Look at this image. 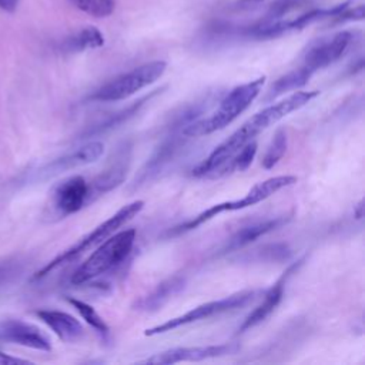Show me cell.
Instances as JSON below:
<instances>
[{
  "instance_id": "obj_1",
  "label": "cell",
  "mask_w": 365,
  "mask_h": 365,
  "mask_svg": "<svg viewBox=\"0 0 365 365\" xmlns=\"http://www.w3.org/2000/svg\"><path fill=\"white\" fill-rule=\"evenodd\" d=\"M319 91H295L284 100L265 107L264 110L255 113L250 117L240 128H237L227 140L217 145L210 155L202 160L197 167L192 168L194 177H208L215 178L218 171L248 143L254 141L255 137L267 130L268 127L278 123L281 118L287 117L292 111L299 110L311 100H314Z\"/></svg>"
},
{
  "instance_id": "obj_2",
  "label": "cell",
  "mask_w": 365,
  "mask_h": 365,
  "mask_svg": "<svg viewBox=\"0 0 365 365\" xmlns=\"http://www.w3.org/2000/svg\"><path fill=\"white\" fill-rule=\"evenodd\" d=\"M264 83H265V76L234 87L220 101L218 108L212 111L208 117L200 118L197 121H191L190 124L182 127L181 130L182 135L201 137V135H208L211 133L225 128L251 106V103L261 93Z\"/></svg>"
},
{
  "instance_id": "obj_3",
  "label": "cell",
  "mask_w": 365,
  "mask_h": 365,
  "mask_svg": "<svg viewBox=\"0 0 365 365\" xmlns=\"http://www.w3.org/2000/svg\"><path fill=\"white\" fill-rule=\"evenodd\" d=\"M135 242V230H123L106 238L96 251L74 271L71 282L83 285L107 274L120 265L133 251Z\"/></svg>"
},
{
  "instance_id": "obj_4",
  "label": "cell",
  "mask_w": 365,
  "mask_h": 365,
  "mask_svg": "<svg viewBox=\"0 0 365 365\" xmlns=\"http://www.w3.org/2000/svg\"><path fill=\"white\" fill-rule=\"evenodd\" d=\"M297 182V177L295 175H277V177H271L265 181H261L258 184H255L244 197L237 198V200H231V201H222L218 204H214L211 207H208L207 210L201 211L200 214H197L195 217L173 227L168 231L170 237H175V235H181L185 234L188 231H192L195 228H198L200 225H202L204 222L212 220L214 217L222 214V212H228V211H238V210H244L248 207H252L264 200H267L268 197H271L272 194H275L277 191L289 187L292 184Z\"/></svg>"
},
{
  "instance_id": "obj_5",
  "label": "cell",
  "mask_w": 365,
  "mask_h": 365,
  "mask_svg": "<svg viewBox=\"0 0 365 365\" xmlns=\"http://www.w3.org/2000/svg\"><path fill=\"white\" fill-rule=\"evenodd\" d=\"M143 207H144V201H141V200L133 201V202L121 207L108 220H106L104 222L97 225L91 232L84 235L77 244H74L73 247H70L68 250H66L60 255H57L54 259L47 262L41 269H38L33 275L31 279L33 281L41 279L46 275H48L51 271H54L56 268H58V267H61V265L76 259L77 257H80L83 252L91 250L93 247L100 245L106 238H108L111 234H114L120 227H123L125 222L133 220L143 210Z\"/></svg>"
},
{
  "instance_id": "obj_6",
  "label": "cell",
  "mask_w": 365,
  "mask_h": 365,
  "mask_svg": "<svg viewBox=\"0 0 365 365\" xmlns=\"http://www.w3.org/2000/svg\"><path fill=\"white\" fill-rule=\"evenodd\" d=\"M165 68H167V63L163 60H154L143 66H138L131 71L124 73L110 80L100 88H97L90 96V100L108 103V101H120V100L128 98L137 91L155 83L164 74Z\"/></svg>"
},
{
  "instance_id": "obj_7",
  "label": "cell",
  "mask_w": 365,
  "mask_h": 365,
  "mask_svg": "<svg viewBox=\"0 0 365 365\" xmlns=\"http://www.w3.org/2000/svg\"><path fill=\"white\" fill-rule=\"evenodd\" d=\"M261 294L259 289H247V291H241V292H235L230 297L221 298V299H215V301H210L205 304H201L190 311H187L182 315H178L175 318H171L160 325L151 327L148 329L144 331L145 336H154V335H160L168 331H174L180 327L201 321V319H207L211 318L214 315H220L224 312H230V311H235L238 308H244L248 304L254 302L258 295Z\"/></svg>"
},
{
  "instance_id": "obj_8",
  "label": "cell",
  "mask_w": 365,
  "mask_h": 365,
  "mask_svg": "<svg viewBox=\"0 0 365 365\" xmlns=\"http://www.w3.org/2000/svg\"><path fill=\"white\" fill-rule=\"evenodd\" d=\"M50 198L53 210L60 217H67L90 202V185L84 177L71 175L53 187Z\"/></svg>"
},
{
  "instance_id": "obj_9",
  "label": "cell",
  "mask_w": 365,
  "mask_h": 365,
  "mask_svg": "<svg viewBox=\"0 0 365 365\" xmlns=\"http://www.w3.org/2000/svg\"><path fill=\"white\" fill-rule=\"evenodd\" d=\"M238 342H227L218 345H207V346H178L171 348L163 352H158L140 364H157V365H168L177 362H187V361H204L210 358H218L224 355H232L240 351Z\"/></svg>"
},
{
  "instance_id": "obj_10",
  "label": "cell",
  "mask_w": 365,
  "mask_h": 365,
  "mask_svg": "<svg viewBox=\"0 0 365 365\" xmlns=\"http://www.w3.org/2000/svg\"><path fill=\"white\" fill-rule=\"evenodd\" d=\"M103 151H104L103 143L90 141L70 153L60 155L58 158H56V160L47 163L46 165H43L41 168H38L34 173L33 180H48V178L58 175L64 171L91 164L101 157Z\"/></svg>"
},
{
  "instance_id": "obj_11",
  "label": "cell",
  "mask_w": 365,
  "mask_h": 365,
  "mask_svg": "<svg viewBox=\"0 0 365 365\" xmlns=\"http://www.w3.org/2000/svg\"><path fill=\"white\" fill-rule=\"evenodd\" d=\"M351 40L352 34L349 31H339L327 40L315 43L305 53L302 67H305L311 74L328 67L345 54Z\"/></svg>"
},
{
  "instance_id": "obj_12",
  "label": "cell",
  "mask_w": 365,
  "mask_h": 365,
  "mask_svg": "<svg viewBox=\"0 0 365 365\" xmlns=\"http://www.w3.org/2000/svg\"><path fill=\"white\" fill-rule=\"evenodd\" d=\"M305 257L299 258L297 262L291 264L287 271L264 292V297H262V301L261 304L254 308L247 317L245 319L242 321V324L240 325L238 328V334H242L257 325H259L261 322H264L274 311L275 308L279 305V302L282 301V297H284V289H285V284L288 281V278L295 272L298 271V268L301 267V264L304 262Z\"/></svg>"
},
{
  "instance_id": "obj_13",
  "label": "cell",
  "mask_w": 365,
  "mask_h": 365,
  "mask_svg": "<svg viewBox=\"0 0 365 365\" xmlns=\"http://www.w3.org/2000/svg\"><path fill=\"white\" fill-rule=\"evenodd\" d=\"M0 338L26 348L50 352V338L36 325L21 319H3L0 321Z\"/></svg>"
},
{
  "instance_id": "obj_14",
  "label": "cell",
  "mask_w": 365,
  "mask_h": 365,
  "mask_svg": "<svg viewBox=\"0 0 365 365\" xmlns=\"http://www.w3.org/2000/svg\"><path fill=\"white\" fill-rule=\"evenodd\" d=\"M291 220V215H279V217H274L269 220H264V221H258L254 222L251 225H247L241 230H238L227 242L225 245L221 248V254H228L232 251H238L244 247H247L248 244H251L252 241H255L257 238L285 225L288 221Z\"/></svg>"
},
{
  "instance_id": "obj_15",
  "label": "cell",
  "mask_w": 365,
  "mask_h": 365,
  "mask_svg": "<svg viewBox=\"0 0 365 365\" xmlns=\"http://www.w3.org/2000/svg\"><path fill=\"white\" fill-rule=\"evenodd\" d=\"M36 315L63 341L76 342L83 338L84 329L78 319L58 309H38Z\"/></svg>"
},
{
  "instance_id": "obj_16",
  "label": "cell",
  "mask_w": 365,
  "mask_h": 365,
  "mask_svg": "<svg viewBox=\"0 0 365 365\" xmlns=\"http://www.w3.org/2000/svg\"><path fill=\"white\" fill-rule=\"evenodd\" d=\"M185 279L181 275H173L167 278L165 281L160 282L148 295L138 299L135 304V309L141 311H157L161 308L168 299H171L174 295H177L184 288Z\"/></svg>"
},
{
  "instance_id": "obj_17",
  "label": "cell",
  "mask_w": 365,
  "mask_h": 365,
  "mask_svg": "<svg viewBox=\"0 0 365 365\" xmlns=\"http://www.w3.org/2000/svg\"><path fill=\"white\" fill-rule=\"evenodd\" d=\"M178 145H180V137H177L175 134L167 137L164 140V143L155 150L153 157L147 161L145 167L141 170V175H140L138 181L144 182L150 177L158 174L170 163V160L174 157L175 151L178 150Z\"/></svg>"
},
{
  "instance_id": "obj_18",
  "label": "cell",
  "mask_w": 365,
  "mask_h": 365,
  "mask_svg": "<svg viewBox=\"0 0 365 365\" xmlns=\"http://www.w3.org/2000/svg\"><path fill=\"white\" fill-rule=\"evenodd\" d=\"M158 93H161V90H154L153 93L145 94L144 97H141V98H138L137 101H134L133 104H130L127 108H123L121 111L114 113L113 115L107 117L104 121H101V123H98L97 125H94L91 130H88V131L86 133V135H87V137L100 135L101 133H107V131H110V130H113V128L121 125L124 121H127V120H130L131 117H134V115L138 113V110H140L145 103H148L154 96H157Z\"/></svg>"
},
{
  "instance_id": "obj_19",
  "label": "cell",
  "mask_w": 365,
  "mask_h": 365,
  "mask_svg": "<svg viewBox=\"0 0 365 365\" xmlns=\"http://www.w3.org/2000/svg\"><path fill=\"white\" fill-rule=\"evenodd\" d=\"M311 77H312V74L302 66L289 71V73H287V74H284V76H281L278 80H275L269 86L267 94L264 96V101L265 103L272 101V100H275L277 97L282 96L287 91H292V90H298V88L304 87Z\"/></svg>"
},
{
  "instance_id": "obj_20",
  "label": "cell",
  "mask_w": 365,
  "mask_h": 365,
  "mask_svg": "<svg viewBox=\"0 0 365 365\" xmlns=\"http://www.w3.org/2000/svg\"><path fill=\"white\" fill-rule=\"evenodd\" d=\"M124 160L125 157L117 160L93 181V185H90V201L93 195L106 194L124 181L127 173V165Z\"/></svg>"
},
{
  "instance_id": "obj_21",
  "label": "cell",
  "mask_w": 365,
  "mask_h": 365,
  "mask_svg": "<svg viewBox=\"0 0 365 365\" xmlns=\"http://www.w3.org/2000/svg\"><path fill=\"white\" fill-rule=\"evenodd\" d=\"M104 44V36L97 27L88 26L81 29L80 31L74 33L68 38L64 40L63 48L68 53H76V51H84V50H93L98 48Z\"/></svg>"
},
{
  "instance_id": "obj_22",
  "label": "cell",
  "mask_w": 365,
  "mask_h": 365,
  "mask_svg": "<svg viewBox=\"0 0 365 365\" xmlns=\"http://www.w3.org/2000/svg\"><path fill=\"white\" fill-rule=\"evenodd\" d=\"M67 301L76 308V311L81 315V318L96 331L98 332L103 338H106L110 332L108 325L106 324V321L98 315V312L87 302L77 299V298H67Z\"/></svg>"
},
{
  "instance_id": "obj_23",
  "label": "cell",
  "mask_w": 365,
  "mask_h": 365,
  "mask_svg": "<svg viewBox=\"0 0 365 365\" xmlns=\"http://www.w3.org/2000/svg\"><path fill=\"white\" fill-rule=\"evenodd\" d=\"M257 154V143L255 140L245 144L217 174V177L225 175L231 171H245L254 161V157ZM215 177V178H217Z\"/></svg>"
},
{
  "instance_id": "obj_24",
  "label": "cell",
  "mask_w": 365,
  "mask_h": 365,
  "mask_svg": "<svg viewBox=\"0 0 365 365\" xmlns=\"http://www.w3.org/2000/svg\"><path fill=\"white\" fill-rule=\"evenodd\" d=\"M287 145H288L287 133L284 128H278L274 134L271 144L268 145V148L265 151V155L262 157V167L265 170L274 168V165H277L278 161L284 157V154L287 151Z\"/></svg>"
},
{
  "instance_id": "obj_25",
  "label": "cell",
  "mask_w": 365,
  "mask_h": 365,
  "mask_svg": "<svg viewBox=\"0 0 365 365\" xmlns=\"http://www.w3.org/2000/svg\"><path fill=\"white\" fill-rule=\"evenodd\" d=\"M68 1L77 10L96 19L108 17L115 7L114 0H68Z\"/></svg>"
},
{
  "instance_id": "obj_26",
  "label": "cell",
  "mask_w": 365,
  "mask_h": 365,
  "mask_svg": "<svg viewBox=\"0 0 365 365\" xmlns=\"http://www.w3.org/2000/svg\"><path fill=\"white\" fill-rule=\"evenodd\" d=\"M335 21L342 23V21H352V20H362L364 19V6L359 4L355 9H345L342 13L334 17Z\"/></svg>"
},
{
  "instance_id": "obj_27",
  "label": "cell",
  "mask_w": 365,
  "mask_h": 365,
  "mask_svg": "<svg viewBox=\"0 0 365 365\" xmlns=\"http://www.w3.org/2000/svg\"><path fill=\"white\" fill-rule=\"evenodd\" d=\"M24 365V364H31L27 359L23 358H17V356H11L9 354H4L0 351V365Z\"/></svg>"
},
{
  "instance_id": "obj_28",
  "label": "cell",
  "mask_w": 365,
  "mask_h": 365,
  "mask_svg": "<svg viewBox=\"0 0 365 365\" xmlns=\"http://www.w3.org/2000/svg\"><path fill=\"white\" fill-rule=\"evenodd\" d=\"M264 0H238L237 1V9L240 10H251L259 6Z\"/></svg>"
},
{
  "instance_id": "obj_29",
  "label": "cell",
  "mask_w": 365,
  "mask_h": 365,
  "mask_svg": "<svg viewBox=\"0 0 365 365\" xmlns=\"http://www.w3.org/2000/svg\"><path fill=\"white\" fill-rule=\"evenodd\" d=\"M19 1H20V0H0V9L4 10V11L11 13V11L16 10Z\"/></svg>"
}]
</instances>
